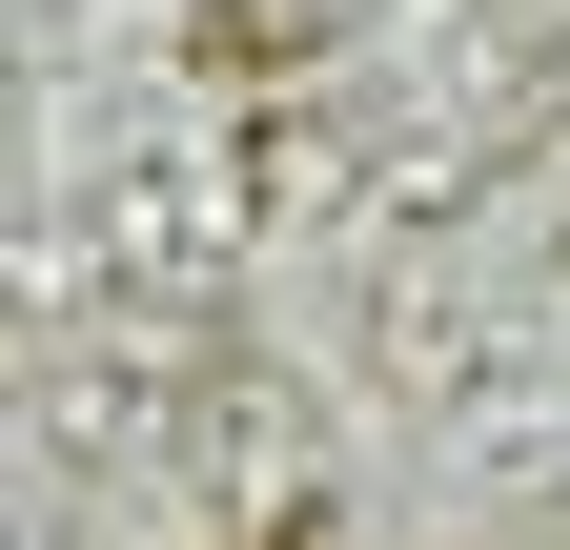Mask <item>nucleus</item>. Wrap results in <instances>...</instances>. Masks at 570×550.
Instances as JSON below:
<instances>
[]
</instances>
